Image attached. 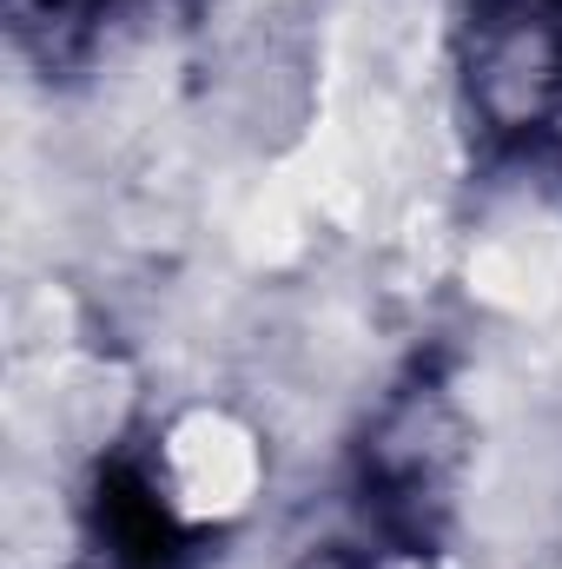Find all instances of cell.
<instances>
[{
  "instance_id": "1",
  "label": "cell",
  "mask_w": 562,
  "mask_h": 569,
  "mask_svg": "<svg viewBox=\"0 0 562 569\" xmlns=\"http://www.w3.org/2000/svg\"><path fill=\"white\" fill-rule=\"evenodd\" d=\"M456 60L483 140L543 146L562 133V0H463Z\"/></svg>"
}]
</instances>
